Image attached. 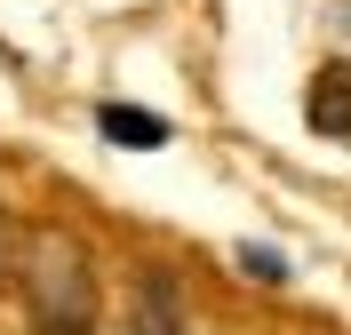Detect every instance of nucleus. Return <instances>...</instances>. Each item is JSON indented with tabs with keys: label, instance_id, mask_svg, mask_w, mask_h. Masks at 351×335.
Masks as SVG:
<instances>
[{
	"label": "nucleus",
	"instance_id": "obj_3",
	"mask_svg": "<svg viewBox=\"0 0 351 335\" xmlns=\"http://www.w3.org/2000/svg\"><path fill=\"white\" fill-rule=\"evenodd\" d=\"M96 128H104V144H128V152H160L168 144V120L136 112V104H96Z\"/></svg>",
	"mask_w": 351,
	"mask_h": 335
},
{
	"label": "nucleus",
	"instance_id": "obj_1",
	"mask_svg": "<svg viewBox=\"0 0 351 335\" xmlns=\"http://www.w3.org/2000/svg\"><path fill=\"white\" fill-rule=\"evenodd\" d=\"M24 295H32L40 335H88V319H96V280H88L80 240L32 232V247H24Z\"/></svg>",
	"mask_w": 351,
	"mask_h": 335
},
{
	"label": "nucleus",
	"instance_id": "obj_2",
	"mask_svg": "<svg viewBox=\"0 0 351 335\" xmlns=\"http://www.w3.org/2000/svg\"><path fill=\"white\" fill-rule=\"evenodd\" d=\"M304 120H311L319 136H343V144H351V72H343V64H319V72H311Z\"/></svg>",
	"mask_w": 351,
	"mask_h": 335
},
{
	"label": "nucleus",
	"instance_id": "obj_5",
	"mask_svg": "<svg viewBox=\"0 0 351 335\" xmlns=\"http://www.w3.org/2000/svg\"><path fill=\"white\" fill-rule=\"evenodd\" d=\"M240 271H247V280H271V288H280V280H287V256H271V247H240Z\"/></svg>",
	"mask_w": 351,
	"mask_h": 335
},
{
	"label": "nucleus",
	"instance_id": "obj_4",
	"mask_svg": "<svg viewBox=\"0 0 351 335\" xmlns=\"http://www.w3.org/2000/svg\"><path fill=\"white\" fill-rule=\"evenodd\" d=\"M144 335H176V295H168V280H144Z\"/></svg>",
	"mask_w": 351,
	"mask_h": 335
}]
</instances>
